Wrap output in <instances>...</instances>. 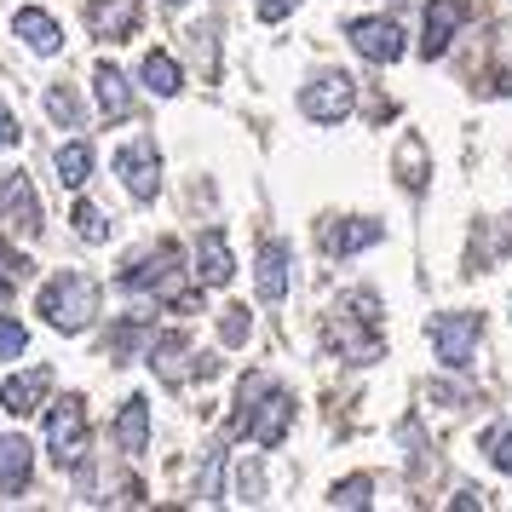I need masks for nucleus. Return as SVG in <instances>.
Returning <instances> with one entry per match:
<instances>
[{"label":"nucleus","mask_w":512,"mask_h":512,"mask_svg":"<svg viewBox=\"0 0 512 512\" xmlns=\"http://www.w3.org/2000/svg\"><path fill=\"white\" fill-rule=\"evenodd\" d=\"M288 420H294V397L282 392L271 374H248L242 392H236V432L259 449H277L288 438Z\"/></svg>","instance_id":"1"},{"label":"nucleus","mask_w":512,"mask_h":512,"mask_svg":"<svg viewBox=\"0 0 512 512\" xmlns=\"http://www.w3.org/2000/svg\"><path fill=\"white\" fill-rule=\"evenodd\" d=\"M41 317L64 334H81V328L98 317V282L81 277V271H64L41 288Z\"/></svg>","instance_id":"2"},{"label":"nucleus","mask_w":512,"mask_h":512,"mask_svg":"<svg viewBox=\"0 0 512 512\" xmlns=\"http://www.w3.org/2000/svg\"><path fill=\"white\" fill-rule=\"evenodd\" d=\"M334 346L346 363H374L380 357V311L374 294H346L334 305Z\"/></svg>","instance_id":"3"},{"label":"nucleus","mask_w":512,"mask_h":512,"mask_svg":"<svg viewBox=\"0 0 512 512\" xmlns=\"http://www.w3.org/2000/svg\"><path fill=\"white\" fill-rule=\"evenodd\" d=\"M426 340H432L443 369H472L478 340H484V317H478V311H443V317H432Z\"/></svg>","instance_id":"4"},{"label":"nucleus","mask_w":512,"mask_h":512,"mask_svg":"<svg viewBox=\"0 0 512 512\" xmlns=\"http://www.w3.org/2000/svg\"><path fill=\"white\" fill-rule=\"evenodd\" d=\"M121 288H133V294H156V300H173L179 311L190 305V294L179 288V254L173 248H156V254H144L139 265H127L121 271Z\"/></svg>","instance_id":"5"},{"label":"nucleus","mask_w":512,"mask_h":512,"mask_svg":"<svg viewBox=\"0 0 512 512\" xmlns=\"http://www.w3.org/2000/svg\"><path fill=\"white\" fill-rule=\"evenodd\" d=\"M47 449L58 466H81V455H87V409H81V397H64L47 415Z\"/></svg>","instance_id":"6"},{"label":"nucleus","mask_w":512,"mask_h":512,"mask_svg":"<svg viewBox=\"0 0 512 512\" xmlns=\"http://www.w3.org/2000/svg\"><path fill=\"white\" fill-rule=\"evenodd\" d=\"M351 98H357V87H351V75L340 70H328V75H317V81H311V87H305L300 93V110L311 121H323V127H334V121H346L351 116Z\"/></svg>","instance_id":"7"},{"label":"nucleus","mask_w":512,"mask_h":512,"mask_svg":"<svg viewBox=\"0 0 512 512\" xmlns=\"http://www.w3.org/2000/svg\"><path fill=\"white\" fill-rule=\"evenodd\" d=\"M156 167H162V156H156L150 139H133L116 150V173H121V185L133 190V202H156V190H162V173Z\"/></svg>","instance_id":"8"},{"label":"nucleus","mask_w":512,"mask_h":512,"mask_svg":"<svg viewBox=\"0 0 512 512\" xmlns=\"http://www.w3.org/2000/svg\"><path fill=\"white\" fill-rule=\"evenodd\" d=\"M346 41L363 52L369 64H397V58L409 52V41H403V29H397L392 18H351Z\"/></svg>","instance_id":"9"},{"label":"nucleus","mask_w":512,"mask_h":512,"mask_svg":"<svg viewBox=\"0 0 512 512\" xmlns=\"http://www.w3.org/2000/svg\"><path fill=\"white\" fill-rule=\"evenodd\" d=\"M144 18V0H93L87 6V24H93L98 41H133Z\"/></svg>","instance_id":"10"},{"label":"nucleus","mask_w":512,"mask_h":512,"mask_svg":"<svg viewBox=\"0 0 512 512\" xmlns=\"http://www.w3.org/2000/svg\"><path fill=\"white\" fill-rule=\"evenodd\" d=\"M0 219L24 236L41 231V202H35V185H29L24 173H6L0 179Z\"/></svg>","instance_id":"11"},{"label":"nucleus","mask_w":512,"mask_h":512,"mask_svg":"<svg viewBox=\"0 0 512 512\" xmlns=\"http://www.w3.org/2000/svg\"><path fill=\"white\" fill-rule=\"evenodd\" d=\"M472 18V0H432L426 6V35H420V52L426 58H443L449 41H455V29Z\"/></svg>","instance_id":"12"},{"label":"nucleus","mask_w":512,"mask_h":512,"mask_svg":"<svg viewBox=\"0 0 512 512\" xmlns=\"http://www.w3.org/2000/svg\"><path fill=\"white\" fill-rule=\"evenodd\" d=\"M196 282L202 288H225V282L236 277V254H231V242H225V231H202L196 236Z\"/></svg>","instance_id":"13"},{"label":"nucleus","mask_w":512,"mask_h":512,"mask_svg":"<svg viewBox=\"0 0 512 512\" xmlns=\"http://www.w3.org/2000/svg\"><path fill=\"white\" fill-rule=\"evenodd\" d=\"M380 236H386L380 219H340V225L323 231V254L328 259H351V254H363V248H374Z\"/></svg>","instance_id":"14"},{"label":"nucleus","mask_w":512,"mask_h":512,"mask_svg":"<svg viewBox=\"0 0 512 512\" xmlns=\"http://www.w3.org/2000/svg\"><path fill=\"white\" fill-rule=\"evenodd\" d=\"M52 392V369H24V374H12L6 380V392H0V409L12 420H24V415H35L41 409V397Z\"/></svg>","instance_id":"15"},{"label":"nucleus","mask_w":512,"mask_h":512,"mask_svg":"<svg viewBox=\"0 0 512 512\" xmlns=\"http://www.w3.org/2000/svg\"><path fill=\"white\" fill-rule=\"evenodd\" d=\"M12 29L24 35L29 52H41V58H52V52L64 47V29H58V18L52 12H41V6H18L12 12Z\"/></svg>","instance_id":"16"},{"label":"nucleus","mask_w":512,"mask_h":512,"mask_svg":"<svg viewBox=\"0 0 512 512\" xmlns=\"http://www.w3.org/2000/svg\"><path fill=\"white\" fill-rule=\"evenodd\" d=\"M93 98H98V110H104L110 121L133 116V93H127V75H121L116 64H98L93 70Z\"/></svg>","instance_id":"17"},{"label":"nucleus","mask_w":512,"mask_h":512,"mask_svg":"<svg viewBox=\"0 0 512 512\" xmlns=\"http://www.w3.org/2000/svg\"><path fill=\"white\" fill-rule=\"evenodd\" d=\"M29 466H35V449H29V438H0V495H18V489L29 484Z\"/></svg>","instance_id":"18"},{"label":"nucleus","mask_w":512,"mask_h":512,"mask_svg":"<svg viewBox=\"0 0 512 512\" xmlns=\"http://www.w3.org/2000/svg\"><path fill=\"white\" fill-rule=\"evenodd\" d=\"M116 443L127 449V455H144V449H150V403H144V397H127V403H121Z\"/></svg>","instance_id":"19"},{"label":"nucleus","mask_w":512,"mask_h":512,"mask_svg":"<svg viewBox=\"0 0 512 512\" xmlns=\"http://www.w3.org/2000/svg\"><path fill=\"white\" fill-rule=\"evenodd\" d=\"M254 288H259V300H282V294H288V248H282V242H265V248H259Z\"/></svg>","instance_id":"20"},{"label":"nucleus","mask_w":512,"mask_h":512,"mask_svg":"<svg viewBox=\"0 0 512 512\" xmlns=\"http://www.w3.org/2000/svg\"><path fill=\"white\" fill-rule=\"evenodd\" d=\"M179 357H190L185 334H156V340H150V369L162 374V380H185V363H179Z\"/></svg>","instance_id":"21"},{"label":"nucleus","mask_w":512,"mask_h":512,"mask_svg":"<svg viewBox=\"0 0 512 512\" xmlns=\"http://www.w3.org/2000/svg\"><path fill=\"white\" fill-rule=\"evenodd\" d=\"M87 179H93V144H81V139L58 144V185L81 190Z\"/></svg>","instance_id":"22"},{"label":"nucleus","mask_w":512,"mask_h":512,"mask_svg":"<svg viewBox=\"0 0 512 512\" xmlns=\"http://www.w3.org/2000/svg\"><path fill=\"white\" fill-rule=\"evenodd\" d=\"M144 87L156 98H179V87H185V75H179V64L167 58V52H144Z\"/></svg>","instance_id":"23"},{"label":"nucleus","mask_w":512,"mask_h":512,"mask_svg":"<svg viewBox=\"0 0 512 512\" xmlns=\"http://www.w3.org/2000/svg\"><path fill=\"white\" fill-rule=\"evenodd\" d=\"M47 116L58 121V127H81V121H87L81 116V98H75L70 87H52L47 93Z\"/></svg>","instance_id":"24"},{"label":"nucleus","mask_w":512,"mask_h":512,"mask_svg":"<svg viewBox=\"0 0 512 512\" xmlns=\"http://www.w3.org/2000/svg\"><path fill=\"white\" fill-rule=\"evenodd\" d=\"M75 236H81V242H104V236H110V225H104V213L93 208V202H75Z\"/></svg>","instance_id":"25"},{"label":"nucleus","mask_w":512,"mask_h":512,"mask_svg":"<svg viewBox=\"0 0 512 512\" xmlns=\"http://www.w3.org/2000/svg\"><path fill=\"white\" fill-rule=\"evenodd\" d=\"M484 455L512 478V426H489V432H484Z\"/></svg>","instance_id":"26"},{"label":"nucleus","mask_w":512,"mask_h":512,"mask_svg":"<svg viewBox=\"0 0 512 512\" xmlns=\"http://www.w3.org/2000/svg\"><path fill=\"white\" fill-rule=\"evenodd\" d=\"M24 346H29V328L18 317H0V363H12Z\"/></svg>","instance_id":"27"},{"label":"nucleus","mask_w":512,"mask_h":512,"mask_svg":"<svg viewBox=\"0 0 512 512\" xmlns=\"http://www.w3.org/2000/svg\"><path fill=\"white\" fill-rule=\"evenodd\" d=\"M369 478H346V484H334V495H328V501H334V507H369Z\"/></svg>","instance_id":"28"},{"label":"nucleus","mask_w":512,"mask_h":512,"mask_svg":"<svg viewBox=\"0 0 512 512\" xmlns=\"http://www.w3.org/2000/svg\"><path fill=\"white\" fill-rule=\"evenodd\" d=\"M397 167H403V185L420 190V179H426V173H420V139H403V150H397Z\"/></svg>","instance_id":"29"},{"label":"nucleus","mask_w":512,"mask_h":512,"mask_svg":"<svg viewBox=\"0 0 512 512\" xmlns=\"http://www.w3.org/2000/svg\"><path fill=\"white\" fill-rule=\"evenodd\" d=\"M219 466H225V449H213V455H208V472L196 478V495H202V501H219Z\"/></svg>","instance_id":"30"},{"label":"nucleus","mask_w":512,"mask_h":512,"mask_svg":"<svg viewBox=\"0 0 512 512\" xmlns=\"http://www.w3.org/2000/svg\"><path fill=\"white\" fill-rule=\"evenodd\" d=\"M219 334H225V346H242V340H248V311L231 305V311H225V323H219Z\"/></svg>","instance_id":"31"},{"label":"nucleus","mask_w":512,"mask_h":512,"mask_svg":"<svg viewBox=\"0 0 512 512\" xmlns=\"http://www.w3.org/2000/svg\"><path fill=\"white\" fill-rule=\"evenodd\" d=\"M294 6H300V0H259V18H265V24H277V18L294 12Z\"/></svg>","instance_id":"32"},{"label":"nucleus","mask_w":512,"mask_h":512,"mask_svg":"<svg viewBox=\"0 0 512 512\" xmlns=\"http://www.w3.org/2000/svg\"><path fill=\"white\" fill-rule=\"evenodd\" d=\"M236 501H259V472H242L236 478Z\"/></svg>","instance_id":"33"},{"label":"nucleus","mask_w":512,"mask_h":512,"mask_svg":"<svg viewBox=\"0 0 512 512\" xmlns=\"http://www.w3.org/2000/svg\"><path fill=\"white\" fill-rule=\"evenodd\" d=\"M6 144H18V121H12L6 104H0V150H6Z\"/></svg>","instance_id":"34"},{"label":"nucleus","mask_w":512,"mask_h":512,"mask_svg":"<svg viewBox=\"0 0 512 512\" xmlns=\"http://www.w3.org/2000/svg\"><path fill=\"white\" fill-rule=\"evenodd\" d=\"M455 507H484V495H478L472 484H461V489H455Z\"/></svg>","instance_id":"35"},{"label":"nucleus","mask_w":512,"mask_h":512,"mask_svg":"<svg viewBox=\"0 0 512 512\" xmlns=\"http://www.w3.org/2000/svg\"><path fill=\"white\" fill-rule=\"evenodd\" d=\"M12 300V277H6V271H0V305Z\"/></svg>","instance_id":"36"},{"label":"nucleus","mask_w":512,"mask_h":512,"mask_svg":"<svg viewBox=\"0 0 512 512\" xmlns=\"http://www.w3.org/2000/svg\"><path fill=\"white\" fill-rule=\"evenodd\" d=\"M167 6H185V0H167Z\"/></svg>","instance_id":"37"}]
</instances>
